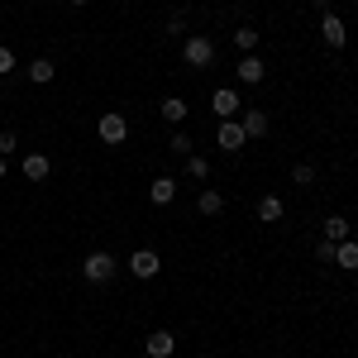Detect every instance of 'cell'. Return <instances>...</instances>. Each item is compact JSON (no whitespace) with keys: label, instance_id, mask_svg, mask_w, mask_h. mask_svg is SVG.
<instances>
[{"label":"cell","instance_id":"obj_1","mask_svg":"<svg viewBox=\"0 0 358 358\" xmlns=\"http://www.w3.org/2000/svg\"><path fill=\"white\" fill-rule=\"evenodd\" d=\"M82 277L86 282H96V287H106L115 277V253H106V248H96V253H86V263H82Z\"/></svg>","mask_w":358,"mask_h":358},{"label":"cell","instance_id":"obj_2","mask_svg":"<svg viewBox=\"0 0 358 358\" xmlns=\"http://www.w3.org/2000/svg\"><path fill=\"white\" fill-rule=\"evenodd\" d=\"M182 57H187V67H210V62H215V43H210L206 34H192V38L182 43Z\"/></svg>","mask_w":358,"mask_h":358},{"label":"cell","instance_id":"obj_3","mask_svg":"<svg viewBox=\"0 0 358 358\" xmlns=\"http://www.w3.org/2000/svg\"><path fill=\"white\" fill-rule=\"evenodd\" d=\"M96 134H101V143H124V138H129V120L120 110L101 115V120H96Z\"/></svg>","mask_w":358,"mask_h":358},{"label":"cell","instance_id":"obj_4","mask_svg":"<svg viewBox=\"0 0 358 358\" xmlns=\"http://www.w3.org/2000/svg\"><path fill=\"white\" fill-rule=\"evenodd\" d=\"M129 273H134L138 282H148V277L163 273V258H158L153 248H134V253H129Z\"/></svg>","mask_w":358,"mask_h":358},{"label":"cell","instance_id":"obj_5","mask_svg":"<svg viewBox=\"0 0 358 358\" xmlns=\"http://www.w3.org/2000/svg\"><path fill=\"white\" fill-rule=\"evenodd\" d=\"M215 143H220L224 153H239V148L248 143L244 124H239V120H220V129H215Z\"/></svg>","mask_w":358,"mask_h":358},{"label":"cell","instance_id":"obj_6","mask_svg":"<svg viewBox=\"0 0 358 358\" xmlns=\"http://www.w3.org/2000/svg\"><path fill=\"white\" fill-rule=\"evenodd\" d=\"M210 110L220 115V120H239V110H244V101H239V91H229V86H220V91L210 96Z\"/></svg>","mask_w":358,"mask_h":358},{"label":"cell","instance_id":"obj_7","mask_svg":"<svg viewBox=\"0 0 358 358\" xmlns=\"http://www.w3.org/2000/svg\"><path fill=\"white\" fill-rule=\"evenodd\" d=\"M234 72H239V82H244V86H258L263 77H268V62H263L258 53H244V57H239V67H234Z\"/></svg>","mask_w":358,"mask_h":358},{"label":"cell","instance_id":"obj_8","mask_svg":"<svg viewBox=\"0 0 358 358\" xmlns=\"http://www.w3.org/2000/svg\"><path fill=\"white\" fill-rule=\"evenodd\" d=\"M320 38H325L330 48H344V38H349V29H344V20H339L334 10H325V15H320Z\"/></svg>","mask_w":358,"mask_h":358},{"label":"cell","instance_id":"obj_9","mask_svg":"<svg viewBox=\"0 0 358 358\" xmlns=\"http://www.w3.org/2000/svg\"><path fill=\"white\" fill-rule=\"evenodd\" d=\"M143 354H148V358H172V354H177V334L153 330L148 339H143Z\"/></svg>","mask_w":358,"mask_h":358},{"label":"cell","instance_id":"obj_10","mask_svg":"<svg viewBox=\"0 0 358 358\" xmlns=\"http://www.w3.org/2000/svg\"><path fill=\"white\" fill-rule=\"evenodd\" d=\"M20 172H24L29 182H48V172H53V163H48L43 153H24V163H20Z\"/></svg>","mask_w":358,"mask_h":358},{"label":"cell","instance_id":"obj_11","mask_svg":"<svg viewBox=\"0 0 358 358\" xmlns=\"http://www.w3.org/2000/svg\"><path fill=\"white\" fill-rule=\"evenodd\" d=\"M239 124H244L248 138H263L268 134V110H239Z\"/></svg>","mask_w":358,"mask_h":358},{"label":"cell","instance_id":"obj_12","mask_svg":"<svg viewBox=\"0 0 358 358\" xmlns=\"http://www.w3.org/2000/svg\"><path fill=\"white\" fill-rule=\"evenodd\" d=\"M24 72H29V82H34V86H48V82L57 77V67L48 62V57H34V62H29Z\"/></svg>","mask_w":358,"mask_h":358},{"label":"cell","instance_id":"obj_13","mask_svg":"<svg viewBox=\"0 0 358 358\" xmlns=\"http://www.w3.org/2000/svg\"><path fill=\"white\" fill-rule=\"evenodd\" d=\"M282 215H287V206H282V196H263V201H258V220H268V224H277L282 220Z\"/></svg>","mask_w":358,"mask_h":358},{"label":"cell","instance_id":"obj_14","mask_svg":"<svg viewBox=\"0 0 358 358\" xmlns=\"http://www.w3.org/2000/svg\"><path fill=\"white\" fill-rule=\"evenodd\" d=\"M177 201V177H153V206H172Z\"/></svg>","mask_w":358,"mask_h":358},{"label":"cell","instance_id":"obj_15","mask_svg":"<svg viewBox=\"0 0 358 358\" xmlns=\"http://www.w3.org/2000/svg\"><path fill=\"white\" fill-rule=\"evenodd\" d=\"M334 263H339L344 273H358V244H354V239H344V244H334Z\"/></svg>","mask_w":358,"mask_h":358},{"label":"cell","instance_id":"obj_16","mask_svg":"<svg viewBox=\"0 0 358 358\" xmlns=\"http://www.w3.org/2000/svg\"><path fill=\"white\" fill-rule=\"evenodd\" d=\"M187 115H192V106H187L182 96H167V101H163V120H167V124H182Z\"/></svg>","mask_w":358,"mask_h":358},{"label":"cell","instance_id":"obj_17","mask_svg":"<svg viewBox=\"0 0 358 358\" xmlns=\"http://www.w3.org/2000/svg\"><path fill=\"white\" fill-rule=\"evenodd\" d=\"M349 229H354V224L344 220V215H330V220H325V244H344Z\"/></svg>","mask_w":358,"mask_h":358},{"label":"cell","instance_id":"obj_18","mask_svg":"<svg viewBox=\"0 0 358 358\" xmlns=\"http://www.w3.org/2000/svg\"><path fill=\"white\" fill-rule=\"evenodd\" d=\"M196 210H201V215H220V210H224V196L220 192H201Z\"/></svg>","mask_w":358,"mask_h":358},{"label":"cell","instance_id":"obj_19","mask_svg":"<svg viewBox=\"0 0 358 358\" xmlns=\"http://www.w3.org/2000/svg\"><path fill=\"white\" fill-rule=\"evenodd\" d=\"M234 48H239V53H253V48H258V29H253V24L234 29Z\"/></svg>","mask_w":358,"mask_h":358},{"label":"cell","instance_id":"obj_20","mask_svg":"<svg viewBox=\"0 0 358 358\" xmlns=\"http://www.w3.org/2000/svg\"><path fill=\"white\" fill-rule=\"evenodd\" d=\"M187 177L206 182V177H210V158H201V153H187Z\"/></svg>","mask_w":358,"mask_h":358},{"label":"cell","instance_id":"obj_21","mask_svg":"<svg viewBox=\"0 0 358 358\" xmlns=\"http://www.w3.org/2000/svg\"><path fill=\"white\" fill-rule=\"evenodd\" d=\"M292 182H296V187H310V182H315V167H310V163H296V167H292Z\"/></svg>","mask_w":358,"mask_h":358},{"label":"cell","instance_id":"obj_22","mask_svg":"<svg viewBox=\"0 0 358 358\" xmlns=\"http://www.w3.org/2000/svg\"><path fill=\"white\" fill-rule=\"evenodd\" d=\"M167 148H172V153H182V158H187V153H192V138H187V134H172V138H167Z\"/></svg>","mask_w":358,"mask_h":358},{"label":"cell","instance_id":"obj_23","mask_svg":"<svg viewBox=\"0 0 358 358\" xmlns=\"http://www.w3.org/2000/svg\"><path fill=\"white\" fill-rule=\"evenodd\" d=\"M167 34H172V38H182V34H187V15H182V10L167 20Z\"/></svg>","mask_w":358,"mask_h":358},{"label":"cell","instance_id":"obj_24","mask_svg":"<svg viewBox=\"0 0 358 358\" xmlns=\"http://www.w3.org/2000/svg\"><path fill=\"white\" fill-rule=\"evenodd\" d=\"M20 148V138H15V129H0V153H15Z\"/></svg>","mask_w":358,"mask_h":358},{"label":"cell","instance_id":"obj_25","mask_svg":"<svg viewBox=\"0 0 358 358\" xmlns=\"http://www.w3.org/2000/svg\"><path fill=\"white\" fill-rule=\"evenodd\" d=\"M10 72H15V53L0 43V77H10Z\"/></svg>","mask_w":358,"mask_h":358},{"label":"cell","instance_id":"obj_26","mask_svg":"<svg viewBox=\"0 0 358 358\" xmlns=\"http://www.w3.org/2000/svg\"><path fill=\"white\" fill-rule=\"evenodd\" d=\"M315 258H320V263H334V244H325V239H320V248H315Z\"/></svg>","mask_w":358,"mask_h":358},{"label":"cell","instance_id":"obj_27","mask_svg":"<svg viewBox=\"0 0 358 358\" xmlns=\"http://www.w3.org/2000/svg\"><path fill=\"white\" fill-rule=\"evenodd\" d=\"M5 172H10V163H5V153H0V182H5Z\"/></svg>","mask_w":358,"mask_h":358},{"label":"cell","instance_id":"obj_28","mask_svg":"<svg viewBox=\"0 0 358 358\" xmlns=\"http://www.w3.org/2000/svg\"><path fill=\"white\" fill-rule=\"evenodd\" d=\"M310 5H330V0H310Z\"/></svg>","mask_w":358,"mask_h":358},{"label":"cell","instance_id":"obj_29","mask_svg":"<svg viewBox=\"0 0 358 358\" xmlns=\"http://www.w3.org/2000/svg\"><path fill=\"white\" fill-rule=\"evenodd\" d=\"M67 5H86V0H67Z\"/></svg>","mask_w":358,"mask_h":358},{"label":"cell","instance_id":"obj_30","mask_svg":"<svg viewBox=\"0 0 358 358\" xmlns=\"http://www.w3.org/2000/svg\"><path fill=\"white\" fill-rule=\"evenodd\" d=\"M201 358H210V354H201Z\"/></svg>","mask_w":358,"mask_h":358}]
</instances>
